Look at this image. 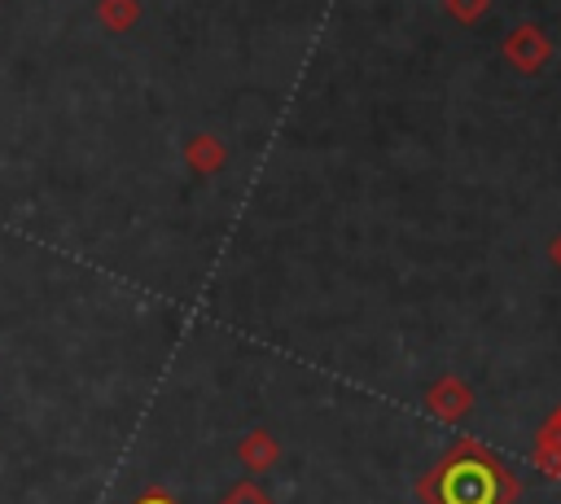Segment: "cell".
<instances>
[{
  "mask_svg": "<svg viewBox=\"0 0 561 504\" xmlns=\"http://www.w3.org/2000/svg\"><path fill=\"white\" fill-rule=\"evenodd\" d=\"M219 504H276V500H272V495H267L259 482H237V486H232V491H228Z\"/></svg>",
  "mask_w": 561,
  "mask_h": 504,
  "instance_id": "6",
  "label": "cell"
},
{
  "mask_svg": "<svg viewBox=\"0 0 561 504\" xmlns=\"http://www.w3.org/2000/svg\"><path fill=\"white\" fill-rule=\"evenodd\" d=\"M237 460H241L245 469H254V473H263V469H272V465L280 460V443H276L272 434H263V429H254V434H245V438L237 443Z\"/></svg>",
  "mask_w": 561,
  "mask_h": 504,
  "instance_id": "4",
  "label": "cell"
},
{
  "mask_svg": "<svg viewBox=\"0 0 561 504\" xmlns=\"http://www.w3.org/2000/svg\"><path fill=\"white\" fill-rule=\"evenodd\" d=\"M517 500V478L482 447L456 443L451 460L438 469V504H508Z\"/></svg>",
  "mask_w": 561,
  "mask_h": 504,
  "instance_id": "1",
  "label": "cell"
},
{
  "mask_svg": "<svg viewBox=\"0 0 561 504\" xmlns=\"http://www.w3.org/2000/svg\"><path fill=\"white\" fill-rule=\"evenodd\" d=\"M504 53H508L522 70H535V66L548 57V44H539V39H535V26H522V35H517L513 44H504Z\"/></svg>",
  "mask_w": 561,
  "mask_h": 504,
  "instance_id": "5",
  "label": "cell"
},
{
  "mask_svg": "<svg viewBox=\"0 0 561 504\" xmlns=\"http://www.w3.org/2000/svg\"><path fill=\"white\" fill-rule=\"evenodd\" d=\"M425 408L438 416V421H465V412L473 408V394L460 377H443L425 390Z\"/></svg>",
  "mask_w": 561,
  "mask_h": 504,
  "instance_id": "2",
  "label": "cell"
},
{
  "mask_svg": "<svg viewBox=\"0 0 561 504\" xmlns=\"http://www.w3.org/2000/svg\"><path fill=\"white\" fill-rule=\"evenodd\" d=\"M136 504H175V500H171V495H162V491H149V495H140Z\"/></svg>",
  "mask_w": 561,
  "mask_h": 504,
  "instance_id": "7",
  "label": "cell"
},
{
  "mask_svg": "<svg viewBox=\"0 0 561 504\" xmlns=\"http://www.w3.org/2000/svg\"><path fill=\"white\" fill-rule=\"evenodd\" d=\"M552 263H557V267H561V237H557V241H552Z\"/></svg>",
  "mask_w": 561,
  "mask_h": 504,
  "instance_id": "8",
  "label": "cell"
},
{
  "mask_svg": "<svg viewBox=\"0 0 561 504\" xmlns=\"http://www.w3.org/2000/svg\"><path fill=\"white\" fill-rule=\"evenodd\" d=\"M535 465L548 473V478H561V408L539 425L535 434Z\"/></svg>",
  "mask_w": 561,
  "mask_h": 504,
  "instance_id": "3",
  "label": "cell"
}]
</instances>
